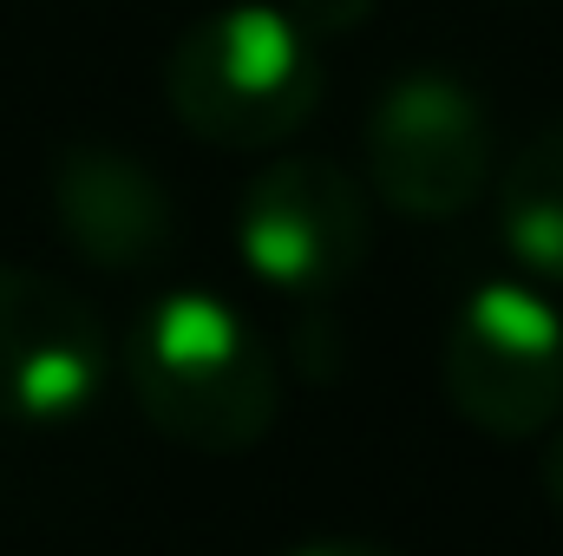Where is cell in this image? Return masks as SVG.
Segmentation results:
<instances>
[{
  "label": "cell",
  "instance_id": "6da1fadb",
  "mask_svg": "<svg viewBox=\"0 0 563 556\" xmlns=\"http://www.w3.org/2000/svg\"><path fill=\"white\" fill-rule=\"evenodd\" d=\"M132 400L184 452L236 458L282 419V374L263 334L210 288H170L125 341Z\"/></svg>",
  "mask_w": 563,
  "mask_h": 556
},
{
  "label": "cell",
  "instance_id": "7a4b0ae2",
  "mask_svg": "<svg viewBox=\"0 0 563 556\" xmlns=\"http://www.w3.org/2000/svg\"><path fill=\"white\" fill-rule=\"evenodd\" d=\"M164 99L190 138L263 151L314 119L321 59L282 7H223L177 33L164 59Z\"/></svg>",
  "mask_w": 563,
  "mask_h": 556
},
{
  "label": "cell",
  "instance_id": "3957f363",
  "mask_svg": "<svg viewBox=\"0 0 563 556\" xmlns=\"http://www.w3.org/2000/svg\"><path fill=\"white\" fill-rule=\"evenodd\" d=\"M445 400L485 438H538L563 419V314L525 281H478L445 327Z\"/></svg>",
  "mask_w": 563,
  "mask_h": 556
},
{
  "label": "cell",
  "instance_id": "277c9868",
  "mask_svg": "<svg viewBox=\"0 0 563 556\" xmlns=\"http://www.w3.org/2000/svg\"><path fill=\"white\" fill-rule=\"evenodd\" d=\"M367 184L413 223H445L478 203V190L492 184L485 99L445 66L394 73L367 112Z\"/></svg>",
  "mask_w": 563,
  "mask_h": 556
},
{
  "label": "cell",
  "instance_id": "5b68a950",
  "mask_svg": "<svg viewBox=\"0 0 563 556\" xmlns=\"http://www.w3.org/2000/svg\"><path fill=\"white\" fill-rule=\"evenodd\" d=\"M374 243L367 197L334 157H276L236 210V249L276 294L321 301L361 276Z\"/></svg>",
  "mask_w": 563,
  "mask_h": 556
},
{
  "label": "cell",
  "instance_id": "8992f818",
  "mask_svg": "<svg viewBox=\"0 0 563 556\" xmlns=\"http://www.w3.org/2000/svg\"><path fill=\"white\" fill-rule=\"evenodd\" d=\"M112 374L106 321L86 294L40 269H0V419L73 425L99 407Z\"/></svg>",
  "mask_w": 563,
  "mask_h": 556
},
{
  "label": "cell",
  "instance_id": "52a82bcc",
  "mask_svg": "<svg viewBox=\"0 0 563 556\" xmlns=\"http://www.w3.org/2000/svg\"><path fill=\"white\" fill-rule=\"evenodd\" d=\"M53 223L59 236L112 276L157 269L177 249V203L164 177L119 144H66L53 157Z\"/></svg>",
  "mask_w": 563,
  "mask_h": 556
},
{
  "label": "cell",
  "instance_id": "ba28073f",
  "mask_svg": "<svg viewBox=\"0 0 563 556\" xmlns=\"http://www.w3.org/2000/svg\"><path fill=\"white\" fill-rule=\"evenodd\" d=\"M498 236L518 269L563 288V119L518 144L498 177Z\"/></svg>",
  "mask_w": 563,
  "mask_h": 556
},
{
  "label": "cell",
  "instance_id": "9c48e42d",
  "mask_svg": "<svg viewBox=\"0 0 563 556\" xmlns=\"http://www.w3.org/2000/svg\"><path fill=\"white\" fill-rule=\"evenodd\" d=\"M374 7H380V0H288L282 13H288L314 46H321V40H347L354 26H367V20H374Z\"/></svg>",
  "mask_w": 563,
  "mask_h": 556
},
{
  "label": "cell",
  "instance_id": "30bf717a",
  "mask_svg": "<svg viewBox=\"0 0 563 556\" xmlns=\"http://www.w3.org/2000/svg\"><path fill=\"white\" fill-rule=\"evenodd\" d=\"M288 556H400V551H387L374 537H321V544H301V551H288Z\"/></svg>",
  "mask_w": 563,
  "mask_h": 556
},
{
  "label": "cell",
  "instance_id": "8fae6325",
  "mask_svg": "<svg viewBox=\"0 0 563 556\" xmlns=\"http://www.w3.org/2000/svg\"><path fill=\"white\" fill-rule=\"evenodd\" d=\"M544 498H551V511L563 518V432L551 438V452H544Z\"/></svg>",
  "mask_w": 563,
  "mask_h": 556
}]
</instances>
